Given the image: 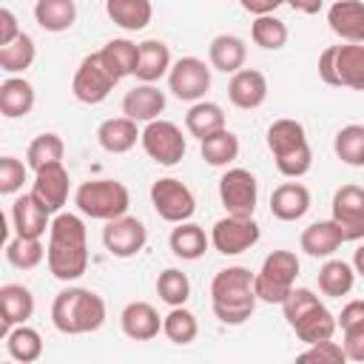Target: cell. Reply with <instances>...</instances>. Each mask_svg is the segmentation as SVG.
I'll use <instances>...</instances> for the list:
<instances>
[{"label":"cell","instance_id":"obj_4","mask_svg":"<svg viewBox=\"0 0 364 364\" xmlns=\"http://www.w3.org/2000/svg\"><path fill=\"white\" fill-rule=\"evenodd\" d=\"M282 310H284L290 330L304 344L327 341L338 330V318L321 304V299L310 287H293L287 293V299L282 301Z\"/></svg>","mask_w":364,"mask_h":364},{"label":"cell","instance_id":"obj_12","mask_svg":"<svg viewBox=\"0 0 364 364\" xmlns=\"http://www.w3.org/2000/svg\"><path fill=\"white\" fill-rule=\"evenodd\" d=\"M219 202L230 216H253L259 202V182L247 168H228L219 179Z\"/></svg>","mask_w":364,"mask_h":364},{"label":"cell","instance_id":"obj_27","mask_svg":"<svg viewBox=\"0 0 364 364\" xmlns=\"http://www.w3.org/2000/svg\"><path fill=\"white\" fill-rule=\"evenodd\" d=\"M208 60L216 71L222 74H236L239 68H245L247 60V46L242 37L236 34H216L208 46Z\"/></svg>","mask_w":364,"mask_h":364},{"label":"cell","instance_id":"obj_17","mask_svg":"<svg viewBox=\"0 0 364 364\" xmlns=\"http://www.w3.org/2000/svg\"><path fill=\"white\" fill-rule=\"evenodd\" d=\"M51 219H54V213L31 191L28 193H20L11 202V228H14V236L43 239L46 230L51 228Z\"/></svg>","mask_w":364,"mask_h":364},{"label":"cell","instance_id":"obj_39","mask_svg":"<svg viewBox=\"0 0 364 364\" xmlns=\"http://www.w3.org/2000/svg\"><path fill=\"white\" fill-rule=\"evenodd\" d=\"M333 151L344 165L364 168V125L350 122V125L338 128V134L333 139Z\"/></svg>","mask_w":364,"mask_h":364},{"label":"cell","instance_id":"obj_43","mask_svg":"<svg viewBox=\"0 0 364 364\" xmlns=\"http://www.w3.org/2000/svg\"><path fill=\"white\" fill-rule=\"evenodd\" d=\"M156 296L168 304V307H179L191 299V279L188 273H182L179 267H165L156 276Z\"/></svg>","mask_w":364,"mask_h":364},{"label":"cell","instance_id":"obj_35","mask_svg":"<svg viewBox=\"0 0 364 364\" xmlns=\"http://www.w3.org/2000/svg\"><path fill=\"white\" fill-rule=\"evenodd\" d=\"M355 284V267L341 259H327L318 270V290L330 299H341Z\"/></svg>","mask_w":364,"mask_h":364},{"label":"cell","instance_id":"obj_28","mask_svg":"<svg viewBox=\"0 0 364 364\" xmlns=\"http://www.w3.org/2000/svg\"><path fill=\"white\" fill-rule=\"evenodd\" d=\"M31 108H34V85L17 74L6 77L0 82V114L9 119H17L31 114Z\"/></svg>","mask_w":364,"mask_h":364},{"label":"cell","instance_id":"obj_20","mask_svg":"<svg viewBox=\"0 0 364 364\" xmlns=\"http://www.w3.org/2000/svg\"><path fill=\"white\" fill-rule=\"evenodd\" d=\"M119 327L131 341H151L162 333V316L148 301H128L119 313Z\"/></svg>","mask_w":364,"mask_h":364},{"label":"cell","instance_id":"obj_24","mask_svg":"<svg viewBox=\"0 0 364 364\" xmlns=\"http://www.w3.org/2000/svg\"><path fill=\"white\" fill-rule=\"evenodd\" d=\"M310 210V191L301 182H282L270 193V213L279 222H296Z\"/></svg>","mask_w":364,"mask_h":364},{"label":"cell","instance_id":"obj_49","mask_svg":"<svg viewBox=\"0 0 364 364\" xmlns=\"http://www.w3.org/2000/svg\"><path fill=\"white\" fill-rule=\"evenodd\" d=\"M20 26H17V17L11 9H0V46H9L20 37Z\"/></svg>","mask_w":364,"mask_h":364},{"label":"cell","instance_id":"obj_11","mask_svg":"<svg viewBox=\"0 0 364 364\" xmlns=\"http://www.w3.org/2000/svg\"><path fill=\"white\" fill-rule=\"evenodd\" d=\"M114 85H117V77L105 68L100 51H94V54H85L80 60L74 80H71V94L85 105H100L102 100H108Z\"/></svg>","mask_w":364,"mask_h":364},{"label":"cell","instance_id":"obj_46","mask_svg":"<svg viewBox=\"0 0 364 364\" xmlns=\"http://www.w3.org/2000/svg\"><path fill=\"white\" fill-rule=\"evenodd\" d=\"M299 361H318V364H344L347 353L341 341H318V344H307V350L299 355Z\"/></svg>","mask_w":364,"mask_h":364},{"label":"cell","instance_id":"obj_9","mask_svg":"<svg viewBox=\"0 0 364 364\" xmlns=\"http://www.w3.org/2000/svg\"><path fill=\"white\" fill-rule=\"evenodd\" d=\"M139 142H142V151H145L156 165H165V168L182 162V156H185V151H188V139H185L182 128H179L176 122H171V119L145 122Z\"/></svg>","mask_w":364,"mask_h":364},{"label":"cell","instance_id":"obj_51","mask_svg":"<svg viewBox=\"0 0 364 364\" xmlns=\"http://www.w3.org/2000/svg\"><path fill=\"white\" fill-rule=\"evenodd\" d=\"M287 6L293 11H299V14H318L324 0H287Z\"/></svg>","mask_w":364,"mask_h":364},{"label":"cell","instance_id":"obj_13","mask_svg":"<svg viewBox=\"0 0 364 364\" xmlns=\"http://www.w3.org/2000/svg\"><path fill=\"white\" fill-rule=\"evenodd\" d=\"M259 236H262V230L253 216H230L228 213L219 222H213V228H210V245L222 256H239V253L250 250L259 242Z\"/></svg>","mask_w":364,"mask_h":364},{"label":"cell","instance_id":"obj_18","mask_svg":"<svg viewBox=\"0 0 364 364\" xmlns=\"http://www.w3.org/2000/svg\"><path fill=\"white\" fill-rule=\"evenodd\" d=\"M68 188H71V179H68V171L63 168V162L46 165V168L34 171L31 193H34L51 213H60V210H63V205L68 202Z\"/></svg>","mask_w":364,"mask_h":364},{"label":"cell","instance_id":"obj_29","mask_svg":"<svg viewBox=\"0 0 364 364\" xmlns=\"http://www.w3.org/2000/svg\"><path fill=\"white\" fill-rule=\"evenodd\" d=\"M100 57L105 63V68L117 77V82L122 77L136 74V63H139V43L128 40V37H114L100 48Z\"/></svg>","mask_w":364,"mask_h":364},{"label":"cell","instance_id":"obj_14","mask_svg":"<svg viewBox=\"0 0 364 364\" xmlns=\"http://www.w3.org/2000/svg\"><path fill=\"white\" fill-rule=\"evenodd\" d=\"M210 88V68L199 57H179L168 71V91L182 102H199Z\"/></svg>","mask_w":364,"mask_h":364},{"label":"cell","instance_id":"obj_37","mask_svg":"<svg viewBox=\"0 0 364 364\" xmlns=\"http://www.w3.org/2000/svg\"><path fill=\"white\" fill-rule=\"evenodd\" d=\"M199 151H202V159H205L208 165H213V168H228V165L239 156V136H236L233 131L222 128V131L205 136L202 145H199Z\"/></svg>","mask_w":364,"mask_h":364},{"label":"cell","instance_id":"obj_23","mask_svg":"<svg viewBox=\"0 0 364 364\" xmlns=\"http://www.w3.org/2000/svg\"><path fill=\"white\" fill-rule=\"evenodd\" d=\"M344 242H347V239H344L341 228H338L333 219H318V222L307 225V228L301 230V236H299V247H301L307 256H313V259H327V256H333Z\"/></svg>","mask_w":364,"mask_h":364},{"label":"cell","instance_id":"obj_15","mask_svg":"<svg viewBox=\"0 0 364 364\" xmlns=\"http://www.w3.org/2000/svg\"><path fill=\"white\" fill-rule=\"evenodd\" d=\"M148 242V228L136 219V216H117L108 219L102 228V245L111 256L117 259H131L136 256Z\"/></svg>","mask_w":364,"mask_h":364},{"label":"cell","instance_id":"obj_44","mask_svg":"<svg viewBox=\"0 0 364 364\" xmlns=\"http://www.w3.org/2000/svg\"><path fill=\"white\" fill-rule=\"evenodd\" d=\"M46 259V247L40 239H28V236H14L6 245V262L17 270H34L40 262Z\"/></svg>","mask_w":364,"mask_h":364},{"label":"cell","instance_id":"obj_52","mask_svg":"<svg viewBox=\"0 0 364 364\" xmlns=\"http://www.w3.org/2000/svg\"><path fill=\"white\" fill-rule=\"evenodd\" d=\"M353 267H355V276H364V245L355 247V253H353Z\"/></svg>","mask_w":364,"mask_h":364},{"label":"cell","instance_id":"obj_5","mask_svg":"<svg viewBox=\"0 0 364 364\" xmlns=\"http://www.w3.org/2000/svg\"><path fill=\"white\" fill-rule=\"evenodd\" d=\"M267 148L273 154V162L282 176L299 179L313 165V151L304 134V125L299 119H276L267 128Z\"/></svg>","mask_w":364,"mask_h":364},{"label":"cell","instance_id":"obj_3","mask_svg":"<svg viewBox=\"0 0 364 364\" xmlns=\"http://www.w3.org/2000/svg\"><path fill=\"white\" fill-rule=\"evenodd\" d=\"M51 324L63 336L94 333L105 324V301L88 287H65L51 301Z\"/></svg>","mask_w":364,"mask_h":364},{"label":"cell","instance_id":"obj_34","mask_svg":"<svg viewBox=\"0 0 364 364\" xmlns=\"http://www.w3.org/2000/svg\"><path fill=\"white\" fill-rule=\"evenodd\" d=\"M105 14L125 31H142L154 17V6L151 0H105Z\"/></svg>","mask_w":364,"mask_h":364},{"label":"cell","instance_id":"obj_36","mask_svg":"<svg viewBox=\"0 0 364 364\" xmlns=\"http://www.w3.org/2000/svg\"><path fill=\"white\" fill-rule=\"evenodd\" d=\"M3 338H6L9 355H11L14 361H20V364H34V361L43 355V338H40V333H37L34 327H28V324L11 327Z\"/></svg>","mask_w":364,"mask_h":364},{"label":"cell","instance_id":"obj_25","mask_svg":"<svg viewBox=\"0 0 364 364\" xmlns=\"http://www.w3.org/2000/svg\"><path fill=\"white\" fill-rule=\"evenodd\" d=\"M34 316V296L26 284H3L0 287V318H3V336L17 327L26 324Z\"/></svg>","mask_w":364,"mask_h":364},{"label":"cell","instance_id":"obj_41","mask_svg":"<svg viewBox=\"0 0 364 364\" xmlns=\"http://www.w3.org/2000/svg\"><path fill=\"white\" fill-rule=\"evenodd\" d=\"M34 57H37V46H34L31 34H26V31L14 43L0 46V68L6 74H23L26 68H31Z\"/></svg>","mask_w":364,"mask_h":364},{"label":"cell","instance_id":"obj_47","mask_svg":"<svg viewBox=\"0 0 364 364\" xmlns=\"http://www.w3.org/2000/svg\"><path fill=\"white\" fill-rule=\"evenodd\" d=\"M344 333V353H347V361H358L364 364V324H355V327H347L341 330Z\"/></svg>","mask_w":364,"mask_h":364},{"label":"cell","instance_id":"obj_38","mask_svg":"<svg viewBox=\"0 0 364 364\" xmlns=\"http://www.w3.org/2000/svg\"><path fill=\"white\" fill-rule=\"evenodd\" d=\"M63 154H65L63 136L54 134V131H46V134H40V136H34V139L28 142V148H26V165H28L31 171H40V168H46V165L63 162Z\"/></svg>","mask_w":364,"mask_h":364},{"label":"cell","instance_id":"obj_40","mask_svg":"<svg viewBox=\"0 0 364 364\" xmlns=\"http://www.w3.org/2000/svg\"><path fill=\"white\" fill-rule=\"evenodd\" d=\"M250 40L264 51H279L287 43V26L276 14H259L250 23Z\"/></svg>","mask_w":364,"mask_h":364},{"label":"cell","instance_id":"obj_16","mask_svg":"<svg viewBox=\"0 0 364 364\" xmlns=\"http://www.w3.org/2000/svg\"><path fill=\"white\" fill-rule=\"evenodd\" d=\"M330 210H333L330 219L341 228V233H344L347 242L364 239V188H358V185H341L333 193Z\"/></svg>","mask_w":364,"mask_h":364},{"label":"cell","instance_id":"obj_10","mask_svg":"<svg viewBox=\"0 0 364 364\" xmlns=\"http://www.w3.org/2000/svg\"><path fill=\"white\" fill-rule=\"evenodd\" d=\"M151 205H154L156 216L171 222V225L188 222L193 216V210H196L193 191L176 176H162V179H156L151 185Z\"/></svg>","mask_w":364,"mask_h":364},{"label":"cell","instance_id":"obj_21","mask_svg":"<svg viewBox=\"0 0 364 364\" xmlns=\"http://www.w3.org/2000/svg\"><path fill=\"white\" fill-rule=\"evenodd\" d=\"M165 91H159L154 82H139L122 97V114L134 122H154L165 111Z\"/></svg>","mask_w":364,"mask_h":364},{"label":"cell","instance_id":"obj_8","mask_svg":"<svg viewBox=\"0 0 364 364\" xmlns=\"http://www.w3.org/2000/svg\"><path fill=\"white\" fill-rule=\"evenodd\" d=\"M299 256L293 250H273L264 256L259 273L253 276V290L259 296V301L267 304H282L287 299V293L296 287V276H299Z\"/></svg>","mask_w":364,"mask_h":364},{"label":"cell","instance_id":"obj_1","mask_svg":"<svg viewBox=\"0 0 364 364\" xmlns=\"http://www.w3.org/2000/svg\"><path fill=\"white\" fill-rule=\"evenodd\" d=\"M48 273L60 282H77L88 270V230L77 213H54L46 245Z\"/></svg>","mask_w":364,"mask_h":364},{"label":"cell","instance_id":"obj_6","mask_svg":"<svg viewBox=\"0 0 364 364\" xmlns=\"http://www.w3.org/2000/svg\"><path fill=\"white\" fill-rule=\"evenodd\" d=\"M74 205H77V210L82 216L108 222V219H117V216H125L128 213L131 193L117 179H88V182H82L77 188Z\"/></svg>","mask_w":364,"mask_h":364},{"label":"cell","instance_id":"obj_48","mask_svg":"<svg viewBox=\"0 0 364 364\" xmlns=\"http://www.w3.org/2000/svg\"><path fill=\"white\" fill-rule=\"evenodd\" d=\"M336 318H338V327H341V330H347V327H355V324H364V301H361V299H353V301H347Z\"/></svg>","mask_w":364,"mask_h":364},{"label":"cell","instance_id":"obj_32","mask_svg":"<svg viewBox=\"0 0 364 364\" xmlns=\"http://www.w3.org/2000/svg\"><path fill=\"white\" fill-rule=\"evenodd\" d=\"M222 128H228V125H225V111H222V105L208 102V100L191 102V108H188V114H185V131H188L191 136H196V139L202 142L205 136H210V134H216V131H222Z\"/></svg>","mask_w":364,"mask_h":364},{"label":"cell","instance_id":"obj_31","mask_svg":"<svg viewBox=\"0 0 364 364\" xmlns=\"http://www.w3.org/2000/svg\"><path fill=\"white\" fill-rule=\"evenodd\" d=\"M168 245H171V253H173L176 259H182V262H196V259L205 256V250H208V245H210V236H208L199 225H193V222H179V225L171 230Z\"/></svg>","mask_w":364,"mask_h":364},{"label":"cell","instance_id":"obj_30","mask_svg":"<svg viewBox=\"0 0 364 364\" xmlns=\"http://www.w3.org/2000/svg\"><path fill=\"white\" fill-rule=\"evenodd\" d=\"M173 60L171 48L162 40H142L139 43V63H136V80L139 82H156L159 77H168Z\"/></svg>","mask_w":364,"mask_h":364},{"label":"cell","instance_id":"obj_33","mask_svg":"<svg viewBox=\"0 0 364 364\" xmlns=\"http://www.w3.org/2000/svg\"><path fill=\"white\" fill-rule=\"evenodd\" d=\"M34 20L40 28L51 34H63L77 23V3L74 0H37Z\"/></svg>","mask_w":364,"mask_h":364},{"label":"cell","instance_id":"obj_50","mask_svg":"<svg viewBox=\"0 0 364 364\" xmlns=\"http://www.w3.org/2000/svg\"><path fill=\"white\" fill-rule=\"evenodd\" d=\"M287 0H239V6L247 11V14H253V17H259V14H273L279 6H284Z\"/></svg>","mask_w":364,"mask_h":364},{"label":"cell","instance_id":"obj_45","mask_svg":"<svg viewBox=\"0 0 364 364\" xmlns=\"http://www.w3.org/2000/svg\"><path fill=\"white\" fill-rule=\"evenodd\" d=\"M28 176V165L20 162L17 156H3L0 159V193L3 196H11L17 191H23V182Z\"/></svg>","mask_w":364,"mask_h":364},{"label":"cell","instance_id":"obj_42","mask_svg":"<svg viewBox=\"0 0 364 364\" xmlns=\"http://www.w3.org/2000/svg\"><path fill=\"white\" fill-rule=\"evenodd\" d=\"M162 333L168 341L185 347L199 336V321L185 304H179V307H171V313L162 318Z\"/></svg>","mask_w":364,"mask_h":364},{"label":"cell","instance_id":"obj_2","mask_svg":"<svg viewBox=\"0 0 364 364\" xmlns=\"http://www.w3.org/2000/svg\"><path fill=\"white\" fill-rule=\"evenodd\" d=\"M253 276L247 267L242 264H233V267H225L219 270L213 279H210V307H213V316L222 321V324H245L253 310H256V290H253Z\"/></svg>","mask_w":364,"mask_h":364},{"label":"cell","instance_id":"obj_19","mask_svg":"<svg viewBox=\"0 0 364 364\" xmlns=\"http://www.w3.org/2000/svg\"><path fill=\"white\" fill-rule=\"evenodd\" d=\"M228 100L242 111L259 108L267 100V77L259 68H239L236 74H230Z\"/></svg>","mask_w":364,"mask_h":364},{"label":"cell","instance_id":"obj_26","mask_svg":"<svg viewBox=\"0 0 364 364\" xmlns=\"http://www.w3.org/2000/svg\"><path fill=\"white\" fill-rule=\"evenodd\" d=\"M139 136H142V131L125 114L122 117H111V119L100 122V128H97V142L108 154H128L139 142Z\"/></svg>","mask_w":364,"mask_h":364},{"label":"cell","instance_id":"obj_7","mask_svg":"<svg viewBox=\"0 0 364 364\" xmlns=\"http://www.w3.org/2000/svg\"><path fill=\"white\" fill-rule=\"evenodd\" d=\"M318 77L333 88L364 91V43L327 46L318 54Z\"/></svg>","mask_w":364,"mask_h":364},{"label":"cell","instance_id":"obj_22","mask_svg":"<svg viewBox=\"0 0 364 364\" xmlns=\"http://www.w3.org/2000/svg\"><path fill=\"white\" fill-rule=\"evenodd\" d=\"M327 23L344 43H364V0H336L327 9Z\"/></svg>","mask_w":364,"mask_h":364}]
</instances>
